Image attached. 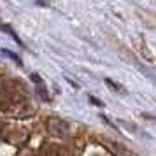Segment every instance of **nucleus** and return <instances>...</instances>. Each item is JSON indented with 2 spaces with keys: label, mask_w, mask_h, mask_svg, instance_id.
Returning <instances> with one entry per match:
<instances>
[{
  "label": "nucleus",
  "mask_w": 156,
  "mask_h": 156,
  "mask_svg": "<svg viewBox=\"0 0 156 156\" xmlns=\"http://www.w3.org/2000/svg\"><path fill=\"white\" fill-rule=\"evenodd\" d=\"M105 83H107V84H109V86H111V88H112V90H118V91H121V93H125V90H123V88H121V86H118V84H114V83H112V81H111V79H107Z\"/></svg>",
  "instance_id": "nucleus-2"
},
{
  "label": "nucleus",
  "mask_w": 156,
  "mask_h": 156,
  "mask_svg": "<svg viewBox=\"0 0 156 156\" xmlns=\"http://www.w3.org/2000/svg\"><path fill=\"white\" fill-rule=\"evenodd\" d=\"M0 28H2V30H5V32H7V34H11V35L14 37V39H16V41H18V42H20V39H18V35H16L14 32H12V30L9 28L7 25H2V27H0ZM20 44H21V42H20Z\"/></svg>",
  "instance_id": "nucleus-3"
},
{
  "label": "nucleus",
  "mask_w": 156,
  "mask_h": 156,
  "mask_svg": "<svg viewBox=\"0 0 156 156\" xmlns=\"http://www.w3.org/2000/svg\"><path fill=\"white\" fill-rule=\"evenodd\" d=\"M18 100V86L11 81H0V105L9 107Z\"/></svg>",
  "instance_id": "nucleus-1"
}]
</instances>
